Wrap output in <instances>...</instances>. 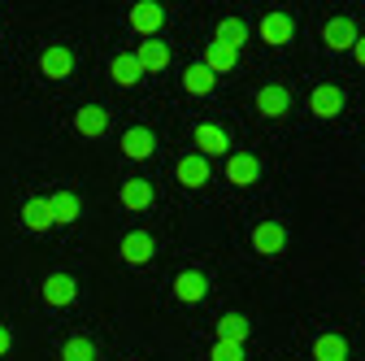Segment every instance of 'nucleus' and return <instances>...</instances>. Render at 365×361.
Listing matches in <instances>:
<instances>
[{
  "label": "nucleus",
  "mask_w": 365,
  "mask_h": 361,
  "mask_svg": "<svg viewBox=\"0 0 365 361\" xmlns=\"http://www.w3.org/2000/svg\"><path fill=\"white\" fill-rule=\"evenodd\" d=\"M292 31H296L292 14H265V18L257 22V35L269 44V49H283V44H292Z\"/></svg>",
  "instance_id": "1"
},
{
  "label": "nucleus",
  "mask_w": 365,
  "mask_h": 361,
  "mask_svg": "<svg viewBox=\"0 0 365 361\" xmlns=\"http://www.w3.org/2000/svg\"><path fill=\"white\" fill-rule=\"evenodd\" d=\"M118 253H122V261H130V265H144V261H153L157 244H153L148 231H126L122 244H118Z\"/></svg>",
  "instance_id": "2"
},
{
  "label": "nucleus",
  "mask_w": 365,
  "mask_h": 361,
  "mask_svg": "<svg viewBox=\"0 0 365 361\" xmlns=\"http://www.w3.org/2000/svg\"><path fill=\"white\" fill-rule=\"evenodd\" d=\"M261 178V161L252 153H235L231 161H226V183H235V188H252Z\"/></svg>",
  "instance_id": "3"
},
{
  "label": "nucleus",
  "mask_w": 365,
  "mask_h": 361,
  "mask_svg": "<svg viewBox=\"0 0 365 361\" xmlns=\"http://www.w3.org/2000/svg\"><path fill=\"white\" fill-rule=\"evenodd\" d=\"M322 44H327L331 53H348L352 44H356V22L352 18H331L322 26Z\"/></svg>",
  "instance_id": "4"
},
{
  "label": "nucleus",
  "mask_w": 365,
  "mask_h": 361,
  "mask_svg": "<svg viewBox=\"0 0 365 361\" xmlns=\"http://www.w3.org/2000/svg\"><path fill=\"white\" fill-rule=\"evenodd\" d=\"M39 70H43V78H70L74 74V53L66 44H53V49H43Z\"/></svg>",
  "instance_id": "5"
},
{
  "label": "nucleus",
  "mask_w": 365,
  "mask_h": 361,
  "mask_svg": "<svg viewBox=\"0 0 365 361\" xmlns=\"http://www.w3.org/2000/svg\"><path fill=\"white\" fill-rule=\"evenodd\" d=\"M126 22H130V31H140V35H157V31L165 26V9L153 5V0H144V5H135V9L126 14Z\"/></svg>",
  "instance_id": "6"
},
{
  "label": "nucleus",
  "mask_w": 365,
  "mask_h": 361,
  "mask_svg": "<svg viewBox=\"0 0 365 361\" xmlns=\"http://www.w3.org/2000/svg\"><path fill=\"white\" fill-rule=\"evenodd\" d=\"M196 148H200V157L209 161V157L231 153V140H226V131H222V126H213V122H200V126H196Z\"/></svg>",
  "instance_id": "7"
},
{
  "label": "nucleus",
  "mask_w": 365,
  "mask_h": 361,
  "mask_svg": "<svg viewBox=\"0 0 365 361\" xmlns=\"http://www.w3.org/2000/svg\"><path fill=\"white\" fill-rule=\"evenodd\" d=\"M309 109L317 113V118H339V109H344V92L335 83H322V87H313V96H309Z\"/></svg>",
  "instance_id": "8"
},
{
  "label": "nucleus",
  "mask_w": 365,
  "mask_h": 361,
  "mask_svg": "<svg viewBox=\"0 0 365 361\" xmlns=\"http://www.w3.org/2000/svg\"><path fill=\"white\" fill-rule=\"evenodd\" d=\"M257 109L265 118H283L292 109V92H287V87H279V83H269V87H261V92H257Z\"/></svg>",
  "instance_id": "9"
},
{
  "label": "nucleus",
  "mask_w": 365,
  "mask_h": 361,
  "mask_svg": "<svg viewBox=\"0 0 365 361\" xmlns=\"http://www.w3.org/2000/svg\"><path fill=\"white\" fill-rule=\"evenodd\" d=\"M174 174H178V183H182V188H205V183H209V161H205L200 153H192V157H178Z\"/></svg>",
  "instance_id": "10"
},
{
  "label": "nucleus",
  "mask_w": 365,
  "mask_h": 361,
  "mask_svg": "<svg viewBox=\"0 0 365 361\" xmlns=\"http://www.w3.org/2000/svg\"><path fill=\"white\" fill-rule=\"evenodd\" d=\"M105 126H109V113H105L101 105H83V109L74 113V131L87 135V140H101Z\"/></svg>",
  "instance_id": "11"
},
{
  "label": "nucleus",
  "mask_w": 365,
  "mask_h": 361,
  "mask_svg": "<svg viewBox=\"0 0 365 361\" xmlns=\"http://www.w3.org/2000/svg\"><path fill=\"white\" fill-rule=\"evenodd\" d=\"M283 244H287V231L279 227V222H261V227L252 231V248H257L261 257H274V253H283Z\"/></svg>",
  "instance_id": "12"
},
{
  "label": "nucleus",
  "mask_w": 365,
  "mask_h": 361,
  "mask_svg": "<svg viewBox=\"0 0 365 361\" xmlns=\"http://www.w3.org/2000/svg\"><path fill=\"white\" fill-rule=\"evenodd\" d=\"M153 148H157V135H153L148 126H130V131L122 135V153H126V157H135V161L153 157Z\"/></svg>",
  "instance_id": "13"
},
{
  "label": "nucleus",
  "mask_w": 365,
  "mask_h": 361,
  "mask_svg": "<svg viewBox=\"0 0 365 361\" xmlns=\"http://www.w3.org/2000/svg\"><path fill=\"white\" fill-rule=\"evenodd\" d=\"M118 200H122L126 209L140 213V209H148V205H153V183H148V178H126V183L118 188Z\"/></svg>",
  "instance_id": "14"
},
{
  "label": "nucleus",
  "mask_w": 365,
  "mask_h": 361,
  "mask_svg": "<svg viewBox=\"0 0 365 361\" xmlns=\"http://www.w3.org/2000/svg\"><path fill=\"white\" fill-rule=\"evenodd\" d=\"M22 222H26V231H48V227H53L48 196H31V200L22 205Z\"/></svg>",
  "instance_id": "15"
},
{
  "label": "nucleus",
  "mask_w": 365,
  "mask_h": 361,
  "mask_svg": "<svg viewBox=\"0 0 365 361\" xmlns=\"http://www.w3.org/2000/svg\"><path fill=\"white\" fill-rule=\"evenodd\" d=\"M78 296V288H74V279L70 275H48V279H43V300H48V305H70Z\"/></svg>",
  "instance_id": "16"
},
{
  "label": "nucleus",
  "mask_w": 365,
  "mask_h": 361,
  "mask_svg": "<svg viewBox=\"0 0 365 361\" xmlns=\"http://www.w3.org/2000/svg\"><path fill=\"white\" fill-rule=\"evenodd\" d=\"M205 292H209V283H205V275H196V270H182V275L174 279V296L178 300H205Z\"/></svg>",
  "instance_id": "17"
},
{
  "label": "nucleus",
  "mask_w": 365,
  "mask_h": 361,
  "mask_svg": "<svg viewBox=\"0 0 365 361\" xmlns=\"http://www.w3.org/2000/svg\"><path fill=\"white\" fill-rule=\"evenodd\" d=\"M135 61H140V70H144V74H148V70H165V66H170V49H165L161 39H148V44H140Z\"/></svg>",
  "instance_id": "18"
},
{
  "label": "nucleus",
  "mask_w": 365,
  "mask_h": 361,
  "mask_svg": "<svg viewBox=\"0 0 365 361\" xmlns=\"http://www.w3.org/2000/svg\"><path fill=\"white\" fill-rule=\"evenodd\" d=\"M244 39H248V22H244V18H222V22H217V44H222V49L240 53Z\"/></svg>",
  "instance_id": "19"
},
{
  "label": "nucleus",
  "mask_w": 365,
  "mask_h": 361,
  "mask_svg": "<svg viewBox=\"0 0 365 361\" xmlns=\"http://www.w3.org/2000/svg\"><path fill=\"white\" fill-rule=\"evenodd\" d=\"M109 74H113V83H118V87H135V83L144 78V70H140V61H135V53H122V57H113Z\"/></svg>",
  "instance_id": "20"
},
{
  "label": "nucleus",
  "mask_w": 365,
  "mask_h": 361,
  "mask_svg": "<svg viewBox=\"0 0 365 361\" xmlns=\"http://www.w3.org/2000/svg\"><path fill=\"white\" fill-rule=\"evenodd\" d=\"M235 61H240V53H231V49H222V44H209V49H205V70L217 78V74H226V70H235Z\"/></svg>",
  "instance_id": "21"
},
{
  "label": "nucleus",
  "mask_w": 365,
  "mask_h": 361,
  "mask_svg": "<svg viewBox=\"0 0 365 361\" xmlns=\"http://www.w3.org/2000/svg\"><path fill=\"white\" fill-rule=\"evenodd\" d=\"M313 357L317 361H348V340L344 335H317L313 340Z\"/></svg>",
  "instance_id": "22"
},
{
  "label": "nucleus",
  "mask_w": 365,
  "mask_h": 361,
  "mask_svg": "<svg viewBox=\"0 0 365 361\" xmlns=\"http://www.w3.org/2000/svg\"><path fill=\"white\" fill-rule=\"evenodd\" d=\"M182 87H187L192 96H209L213 87H217V78H213L205 66H187V70H182Z\"/></svg>",
  "instance_id": "23"
},
{
  "label": "nucleus",
  "mask_w": 365,
  "mask_h": 361,
  "mask_svg": "<svg viewBox=\"0 0 365 361\" xmlns=\"http://www.w3.org/2000/svg\"><path fill=\"white\" fill-rule=\"evenodd\" d=\"M217 340H226V344H244V340H248V318H244V313H226V318L217 322Z\"/></svg>",
  "instance_id": "24"
},
{
  "label": "nucleus",
  "mask_w": 365,
  "mask_h": 361,
  "mask_svg": "<svg viewBox=\"0 0 365 361\" xmlns=\"http://www.w3.org/2000/svg\"><path fill=\"white\" fill-rule=\"evenodd\" d=\"M48 209H53V222H74L78 218V196L74 192H53Z\"/></svg>",
  "instance_id": "25"
},
{
  "label": "nucleus",
  "mask_w": 365,
  "mask_h": 361,
  "mask_svg": "<svg viewBox=\"0 0 365 361\" xmlns=\"http://www.w3.org/2000/svg\"><path fill=\"white\" fill-rule=\"evenodd\" d=\"M61 357H66V361H101V357H96V344H91V340H83V335L66 340Z\"/></svg>",
  "instance_id": "26"
},
{
  "label": "nucleus",
  "mask_w": 365,
  "mask_h": 361,
  "mask_svg": "<svg viewBox=\"0 0 365 361\" xmlns=\"http://www.w3.org/2000/svg\"><path fill=\"white\" fill-rule=\"evenodd\" d=\"M213 361H244V344H226V340H217V344H213Z\"/></svg>",
  "instance_id": "27"
},
{
  "label": "nucleus",
  "mask_w": 365,
  "mask_h": 361,
  "mask_svg": "<svg viewBox=\"0 0 365 361\" xmlns=\"http://www.w3.org/2000/svg\"><path fill=\"white\" fill-rule=\"evenodd\" d=\"M352 53H356V61L365 66V35H356V44H352Z\"/></svg>",
  "instance_id": "28"
},
{
  "label": "nucleus",
  "mask_w": 365,
  "mask_h": 361,
  "mask_svg": "<svg viewBox=\"0 0 365 361\" xmlns=\"http://www.w3.org/2000/svg\"><path fill=\"white\" fill-rule=\"evenodd\" d=\"M5 352H9V331L0 327V357H5Z\"/></svg>",
  "instance_id": "29"
}]
</instances>
